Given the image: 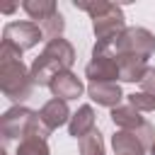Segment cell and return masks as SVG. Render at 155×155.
Wrapping results in <instances>:
<instances>
[{"mask_svg":"<svg viewBox=\"0 0 155 155\" xmlns=\"http://www.w3.org/2000/svg\"><path fill=\"white\" fill-rule=\"evenodd\" d=\"M128 104L136 107L138 111H155V94H148V92H133V94H128Z\"/></svg>","mask_w":155,"mask_h":155,"instance_id":"ffe728a7","label":"cell"},{"mask_svg":"<svg viewBox=\"0 0 155 155\" xmlns=\"http://www.w3.org/2000/svg\"><path fill=\"white\" fill-rule=\"evenodd\" d=\"M119 61V80L121 82H140L148 65V58L140 56H116Z\"/></svg>","mask_w":155,"mask_h":155,"instance_id":"8fae6325","label":"cell"},{"mask_svg":"<svg viewBox=\"0 0 155 155\" xmlns=\"http://www.w3.org/2000/svg\"><path fill=\"white\" fill-rule=\"evenodd\" d=\"M116 56H140L150 58L155 53V34L145 27H128L116 41H114Z\"/></svg>","mask_w":155,"mask_h":155,"instance_id":"5b68a950","label":"cell"},{"mask_svg":"<svg viewBox=\"0 0 155 155\" xmlns=\"http://www.w3.org/2000/svg\"><path fill=\"white\" fill-rule=\"evenodd\" d=\"M22 10L29 15V22L41 24V22H46L51 15L58 12V5H56L53 0H24V2H22Z\"/></svg>","mask_w":155,"mask_h":155,"instance_id":"2e32d148","label":"cell"},{"mask_svg":"<svg viewBox=\"0 0 155 155\" xmlns=\"http://www.w3.org/2000/svg\"><path fill=\"white\" fill-rule=\"evenodd\" d=\"M136 136H138V140L145 145V150H150L153 143H155V126H153L150 121H145L140 128H136Z\"/></svg>","mask_w":155,"mask_h":155,"instance_id":"44dd1931","label":"cell"},{"mask_svg":"<svg viewBox=\"0 0 155 155\" xmlns=\"http://www.w3.org/2000/svg\"><path fill=\"white\" fill-rule=\"evenodd\" d=\"M85 78L90 82H116L119 80V61H116L114 44L94 41L92 61L85 68Z\"/></svg>","mask_w":155,"mask_h":155,"instance_id":"3957f363","label":"cell"},{"mask_svg":"<svg viewBox=\"0 0 155 155\" xmlns=\"http://www.w3.org/2000/svg\"><path fill=\"white\" fill-rule=\"evenodd\" d=\"M94 131V109L90 107V104H82V107H78V111L70 116V121H68V133L73 136V138H85L87 133H92Z\"/></svg>","mask_w":155,"mask_h":155,"instance_id":"7c38bea8","label":"cell"},{"mask_svg":"<svg viewBox=\"0 0 155 155\" xmlns=\"http://www.w3.org/2000/svg\"><path fill=\"white\" fill-rule=\"evenodd\" d=\"M2 41L12 44L17 51H27L44 41V31L36 22H7L2 27Z\"/></svg>","mask_w":155,"mask_h":155,"instance_id":"8992f818","label":"cell"},{"mask_svg":"<svg viewBox=\"0 0 155 155\" xmlns=\"http://www.w3.org/2000/svg\"><path fill=\"white\" fill-rule=\"evenodd\" d=\"M148 153H150V155H155V143H153V148H150V150H148Z\"/></svg>","mask_w":155,"mask_h":155,"instance_id":"603a6c76","label":"cell"},{"mask_svg":"<svg viewBox=\"0 0 155 155\" xmlns=\"http://www.w3.org/2000/svg\"><path fill=\"white\" fill-rule=\"evenodd\" d=\"M109 116H111V121H114V126H116L119 131H136V128H140V126L145 124V119L140 116V111H138L136 107H131V104H119V107H114Z\"/></svg>","mask_w":155,"mask_h":155,"instance_id":"4fadbf2b","label":"cell"},{"mask_svg":"<svg viewBox=\"0 0 155 155\" xmlns=\"http://www.w3.org/2000/svg\"><path fill=\"white\" fill-rule=\"evenodd\" d=\"M0 90L15 104L29 99L34 90L31 70L22 63V51H17L12 44L5 41L0 44Z\"/></svg>","mask_w":155,"mask_h":155,"instance_id":"6da1fadb","label":"cell"},{"mask_svg":"<svg viewBox=\"0 0 155 155\" xmlns=\"http://www.w3.org/2000/svg\"><path fill=\"white\" fill-rule=\"evenodd\" d=\"M80 155H104V140L97 128L85 138H80Z\"/></svg>","mask_w":155,"mask_h":155,"instance_id":"d6986e66","label":"cell"},{"mask_svg":"<svg viewBox=\"0 0 155 155\" xmlns=\"http://www.w3.org/2000/svg\"><path fill=\"white\" fill-rule=\"evenodd\" d=\"M15 155H51L48 150V143L46 138H39V136H27L17 143V153Z\"/></svg>","mask_w":155,"mask_h":155,"instance_id":"e0dca14e","label":"cell"},{"mask_svg":"<svg viewBox=\"0 0 155 155\" xmlns=\"http://www.w3.org/2000/svg\"><path fill=\"white\" fill-rule=\"evenodd\" d=\"M0 136L5 143L7 140H22L27 136L48 138L51 128L39 119V111H34L24 104H15L0 116Z\"/></svg>","mask_w":155,"mask_h":155,"instance_id":"7a4b0ae2","label":"cell"},{"mask_svg":"<svg viewBox=\"0 0 155 155\" xmlns=\"http://www.w3.org/2000/svg\"><path fill=\"white\" fill-rule=\"evenodd\" d=\"M87 94L99 107H109V109L119 107V102L124 99V92H121L119 82H90L87 85Z\"/></svg>","mask_w":155,"mask_h":155,"instance_id":"ba28073f","label":"cell"},{"mask_svg":"<svg viewBox=\"0 0 155 155\" xmlns=\"http://www.w3.org/2000/svg\"><path fill=\"white\" fill-rule=\"evenodd\" d=\"M92 19V31L97 36V41H107V44H114L128 27H126V17H124V10L114 2H107V7L102 12H97Z\"/></svg>","mask_w":155,"mask_h":155,"instance_id":"277c9868","label":"cell"},{"mask_svg":"<svg viewBox=\"0 0 155 155\" xmlns=\"http://www.w3.org/2000/svg\"><path fill=\"white\" fill-rule=\"evenodd\" d=\"M70 109H68V102H63V99H48L41 109H39V119L51 128V131H56L58 126H63V124H68L70 121Z\"/></svg>","mask_w":155,"mask_h":155,"instance_id":"30bf717a","label":"cell"},{"mask_svg":"<svg viewBox=\"0 0 155 155\" xmlns=\"http://www.w3.org/2000/svg\"><path fill=\"white\" fill-rule=\"evenodd\" d=\"M29 70H31V80H34V85H51V80L58 75V73H63V68L48 56V53H39L34 61H31V65H29Z\"/></svg>","mask_w":155,"mask_h":155,"instance_id":"9c48e42d","label":"cell"},{"mask_svg":"<svg viewBox=\"0 0 155 155\" xmlns=\"http://www.w3.org/2000/svg\"><path fill=\"white\" fill-rule=\"evenodd\" d=\"M44 53H48L63 70H70L73 68V63H75V48H73V44L68 41V39H53V41H46V46H44Z\"/></svg>","mask_w":155,"mask_h":155,"instance_id":"5bb4252c","label":"cell"},{"mask_svg":"<svg viewBox=\"0 0 155 155\" xmlns=\"http://www.w3.org/2000/svg\"><path fill=\"white\" fill-rule=\"evenodd\" d=\"M114 155H145V145L138 140L136 131H116L111 136Z\"/></svg>","mask_w":155,"mask_h":155,"instance_id":"9a60e30c","label":"cell"},{"mask_svg":"<svg viewBox=\"0 0 155 155\" xmlns=\"http://www.w3.org/2000/svg\"><path fill=\"white\" fill-rule=\"evenodd\" d=\"M39 27H41V31H44V39H46V41H53V39H61V36H63L65 19H63L61 12H56V15H51L46 22H41Z\"/></svg>","mask_w":155,"mask_h":155,"instance_id":"ac0fdd59","label":"cell"},{"mask_svg":"<svg viewBox=\"0 0 155 155\" xmlns=\"http://www.w3.org/2000/svg\"><path fill=\"white\" fill-rule=\"evenodd\" d=\"M140 92H148V94H155V68H148L143 80H140Z\"/></svg>","mask_w":155,"mask_h":155,"instance_id":"7402d4cb","label":"cell"},{"mask_svg":"<svg viewBox=\"0 0 155 155\" xmlns=\"http://www.w3.org/2000/svg\"><path fill=\"white\" fill-rule=\"evenodd\" d=\"M48 90H51V94H53L56 99L70 102V99H78V97L85 92V85H82V80H80L73 70H63V73H58V75L51 80Z\"/></svg>","mask_w":155,"mask_h":155,"instance_id":"52a82bcc","label":"cell"}]
</instances>
